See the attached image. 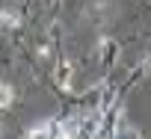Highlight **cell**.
<instances>
[{
  "label": "cell",
  "mask_w": 151,
  "mask_h": 139,
  "mask_svg": "<svg viewBox=\"0 0 151 139\" xmlns=\"http://www.w3.org/2000/svg\"><path fill=\"white\" fill-rule=\"evenodd\" d=\"M0 18H3V6H0Z\"/></svg>",
  "instance_id": "cell-6"
},
{
  "label": "cell",
  "mask_w": 151,
  "mask_h": 139,
  "mask_svg": "<svg viewBox=\"0 0 151 139\" xmlns=\"http://www.w3.org/2000/svg\"><path fill=\"white\" fill-rule=\"evenodd\" d=\"M0 27L18 30V27H21V15H18V12H12V9H3V18H0Z\"/></svg>",
  "instance_id": "cell-4"
},
{
  "label": "cell",
  "mask_w": 151,
  "mask_h": 139,
  "mask_svg": "<svg viewBox=\"0 0 151 139\" xmlns=\"http://www.w3.org/2000/svg\"><path fill=\"white\" fill-rule=\"evenodd\" d=\"M15 104V89L12 83H0V110H9Z\"/></svg>",
  "instance_id": "cell-3"
},
{
  "label": "cell",
  "mask_w": 151,
  "mask_h": 139,
  "mask_svg": "<svg viewBox=\"0 0 151 139\" xmlns=\"http://www.w3.org/2000/svg\"><path fill=\"white\" fill-rule=\"evenodd\" d=\"M110 9H113L110 3H92V6H89V18H92L95 24H107V21H110Z\"/></svg>",
  "instance_id": "cell-2"
},
{
  "label": "cell",
  "mask_w": 151,
  "mask_h": 139,
  "mask_svg": "<svg viewBox=\"0 0 151 139\" xmlns=\"http://www.w3.org/2000/svg\"><path fill=\"white\" fill-rule=\"evenodd\" d=\"M53 83L62 89V92H71V83H74V65H71V59H56V65H53Z\"/></svg>",
  "instance_id": "cell-1"
},
{
  "label": "cell",
  "mask_w": 151,
  "mask_h": 139,
  "mask_svg": "<svg viewBox=\"0 0 151 139\" xmlns=\"http://www.w3.org/2000/svg\"><path fill=\"white\" fill-rule=\"evenodd\" d=\"M142 71L151 74V50H148V56H145V62H142Z\"/></svg>",
  "instance_id": "cell-5"
}]
</instances>
